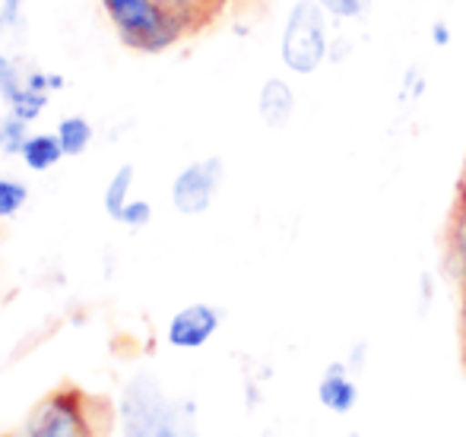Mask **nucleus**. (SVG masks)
I'll return each instance as SVG.
<instances>
[{
	"mask_svg": "<svg viewBox=\"0 0 466 437\" xmlns=\"http://www.w3.org/2000/svg\"><path fill=\"white\" fill-rule=\"evenodd\" d=\"M117 409L76 383L45 393L16 428L0 437H111Z\"/></svg>",
	"mask_w": 466,
	"mask_h": 437,
	"instance_id": "obj_1",
	"label": "nucleus"
},
{
	"mask_svg": "<svg viewBox=\"0 0 466 437\" xmlns=\"http://www.w3.org/2000/svg\"><path fill=\"white\" fill-rule=\"evenodd\" d=\"M117 422L121 437H200L194 406L168 396L159 377L149 371H140L124 383Z\"/></svg>",
	"mask_w": 466,
	"mask_h": 437,
	"instance_id": "obj_2",
	"label": "nucleus"
},
{
	"mask_svg": "<svg viewBox=\"0 0 466 437\" xmlns=\"http://www.w3.org/2000/svg\"><path fill=\"white\" fill-rule=\"evenodd\" d=\"M117 42L137 55H166L190 35V25L166 0H98Z\"/></svg>",
	"mask_w": 466,
	"mask_h": 437,
	"instance_id": "obj_3",
	"label": "nucleus"
},
{
	"mask_svg": "<svg viewBox=\"0 0 466 437\" xmlns=\"http://www.w3.org/2000/svg\"><path fill=\"white\" fill-rule=\"evenodd\" d=\"M279 61L289 74L311 76L330 61V16L318 0H295L282 19Z\"/></svg>",
	"mask_w": 466,
	"mask_h": 437,
	"instance_id": "obj_4",
	"label": "nucleus"
},
{
	"mask_svg": "<svg viewBox=\"0 0 466 437\" xmlns=\"http://www.w3.org/2000/svg\"><path fill=\"white\" fill-rule=\"evenodd\" d=\"M226 181V162L219 155H203L194 159L175 174L172 181V206L178 216H203L213 206Z\"/></svg>",
	"mask_w": 466,
	"mask_h": 437,
	"instance_id": "obj_5",
	"label": "nucleus"
},
{
	"mask_svg": "<svg viewBox=\"0 0 466 437\" xmlns=\"http://www.w3.org/2000/svg\"><path fill=\"white\" fill-rule=\"evenodd\" d=\"M222 327V311L209 302H194L175 311L166 327V343L181 352H197L209 343Z\"/></svg>",
	"mask_w": 466,
	"mask_h": 437,
	"instance_id": "obj_6",
	"label": "nucleus"
},
{
	"mask_svg": "<svg viewBox=\"0 0 466 437\" xmlns=\"http://www.w3.org/2000/svg\"><path fill=\"white\" fill-rule=\"evenodd\" d=\"M318 400L324 409L337 415H346L356 409L359 402V383H356V374L346 362H333L324 368L318 381Z\"/></svg>",
	"mask_w": 466,
	"mask_h": 437,
	"instance_id": "obj_7",
	"label": "nucleus"
},
{
	"mask_svg": "<svg viewBox=\"0 0 466 437\" xmlns=\"http://www.w3.org/2000/svg\"><path fill=\"white\" fill-rule=\"evenodd\" d=\"M295 105H299V99H295L292 83L282 80V76L264 80V86H260V93H258V117L267 127L270 130L286 127L295 117Z\"/></svg>",
	"mask_w": 466,
	"mask_h": 437,
	"instance_id": "obj_8",
	"label": "nucleus"
},
{
	"mask_svg": "<svg viewBox=\"0 0 466 437\" xmlns=\"http://www.w3.org/2000/svg\"><path fill=\"white\" fill-rule=\"evenodd\" d=\"M444 270L457 285H466V197H457L444 228Z\"/></svg>",
	"mask_w": 466,
	"mask_h": 437,
	"instance_id": "obj_9",
	"label": "nucleus"
},
{
	"mask_svg": "<svg viewBox=\"0 0 466 437\" xmlns=\"http://www.w3.org/2000/svg\"><path fill=\"white\" fill-rule=\"evenodd\" d=\"M19 159H23V165L29 168V172L45 174V172H51V168L61 165L67 155H64L61 143H57L55 130H51V134H32L29 140H25Z\"/></svg>",
	"mask_w": 466,
	"mask_h": 437,
	"instance_id": "obj_10",
	"label": "nucleus"
},
{
	"mask_svg": "<svg viewBox=\"0 0 466 437\" xmlns=\"http://www.w3.org/2000/svg\"><path fill=\"white\" fill-rule=\"evenodd\" d=\"M55 136H57V143H61L64 155H67V159H76V155H83L89 146H93L96 127H93V121H89V117L67 114V117H61V121H57Z\"/></svg>",
	"mask_w": 466,
	"mask_h": 437,
	"instance_id": "obj_11",
	"label": "nucleus"
},
{
	"mask_svg": "<svg viewBox=\"0 0 466 437\" xmlns=\"http://www.w3.org/2000/svg\"><path fill=\"white\" fill-rule=\"evenodd\" d=\"M4 102V108L6 111H13L16 117H23L25 124H35L38 117L48 111V102H51V95L48 93H42V89H35L29 80L23 76V83H19L16 89H13L6 99H0Z\"/></svg>",
	"mask_w": 466,
	"mask_h": 437,
	"instance_id": "obj_12",
	"label": "nucleus"
},
{
	"mask_svg": "<svg viewBox=\"0 0 466 437\" xmlns=\"http://www.w3.org/2000/svg\"><path fill=\"white\" fill-rule=\"evenodd\" d=\"M134 178H137V172H134L130 162L127 165H121L108 178V184H105V191H102V206H105V213H108V219L117 222L121 210L134 200Z\"/></svg>",
	"mask_w": 466,
	"mask_h": 437,
	"instance_id": "obj_13",
	"label": "nucleus"
},
{
	"mask_svg": "<svg viewBox=\"0 0 466 437\" xmlns=\"http://www.w3.org/2000/svg\"><path fill=\"white\" fill-rule=\"evenodd\" d=\"M29 204V184L10 174H0V222L16 219Z\"/></svg>",
	"mask_w": 466,
	"mask_h": 437,
	"instance_id": "obj_14",
	"label": "nucleus"
},
{
	"mask_svg": "<svg viewBox=\"0 0 466 437\" xmlns=\"http://www.w3.org/2000/svg\"><path fill=\"white\" fill-rule=\"evenodd\" d=\"M29 136V124L23 117H16L13 111L0 114V155H19Z\"/></svg>",
	"mask_w": 466,
	"mask_h": 437,
	"instance_id": "obj_15",
	"label": "nucleus"
},
{
	"mask_svg": "<svg viewBox=\"0 0 466 437\" xmlns=\"http://www.w3.org/2000/svg\"><path fill=\"white\" fill-rule=\"evenodd\" d=\"M318 4L333 23H362L374 10V0H318Z\"/></svg>",
	"mask_w": 466,
	"mask_h": 437,
	"instance_id": "obj_16",
	"label": "nucleus"
},
{
	"mask_svg": "<svg viewBox=\"0 0 466 437\" xmlns=\"http://www.w3.org/2000/svg\"><path fill=\"white\" fill-rule=\"evenodd\" d=\"M425 89H429V83H425L422 67H416V64H412V67H406L403 80H400V102H403V105H410V102L416 105V102L425 95Z\"/></svg>",
	"mask_w": 466,
	"mask_h": 437,
	"instance_id": "obj_17",
	"label": "nucleus"
},
{
	"mask_svg": "<svg viewBox=\"0 0 466 437\" xmlns=\"http://www.w3.org/2000/svg\"><path fill=\"white\" fill-rule=\"evenodd\" d=\"M149 222H153V204L149 200H130L127 206L121 210V216H117V225H124V228H147Z\"/></svg>",
	"mask_w": 466,
	"mask_h": 437,
	"instance_id": "obj_18",
	"label": "nucleus"
},
{
	"mask_svg": "<svg viewBox=\"0 0 466 437\" xmlns=\"http://www.w3.org/2000/svg\"><path fill=\"white\" fill-rule=\"evenodd\" d=\"M25 0H0V35H13L23 29Z\"/></svg>",
	"mask_w": 466,
	"mask_h": 437,
	"instance_id": "obj_19",
	"label": "nucleus"
},
{
	"mask_svg": "<svg viewBox=\"0 0 466 437\" xmlns=\"http://www.w3.org/2000/svg\"><path fill=\"white\" fill-rule=\"evenodd\" d=\"M23 76H25V70L16 64V57L0 51V99H6V95L16 89L19 83H23Z\"/></svg>",
	"mask_w": 466,
	"mask_h": 437,
	"instance_id": "obj_20",
	"label": "nucleus"
},
{
	"mask_svg": "<svg viewBox=\"0 0 466 437\" xmlns=\"http://www.w3.org/2000/svg\"><path fill=\"white\" fill-rule=\"evenodd\" d=\"M429 38L435 48H451V42H454V29H451L448 19H435L429 29Z\"/></svg>",
	"mask_w": 466,
	"mask_h": 437,
	"instance_id": "obj_21",
	"label": "nucleus"
},
{
	"mask_svg": "<svg viewBox=\"0 0 466 437\" xmlns=\"http://www.w3.org/2000/svg\"><path fill=\"white\" fill-rule=\"evenodd\" d=\"M463 292V311H461V343H463V364H466V285H461Z\"/></svg>",
	"mask_w": 466,
	"mask_h": 437,
	"instance_id": "obj_22",
	"label": "nucleus"
},
{
	"mask_svg": "<svg viewBox=\"0 0 466 437\" xmlns=\"http://www.w3.org/2000/svg\"><path fill=\"white\" fill-rule=\"evenodd\" d=\"M457 197H466V162H463V172H461V181H457Z\"/></svg>",
	"mask_w": 466,
	"mask_h": 437,
	"instance_id": "obj_23",
	"label": "nucleus"
},
{
	"mask_svg": "<svg viewBox=\"0 0 466 437\" xmlns=\"http://www.w3.org/2000/svg\"><path fill=\"white\" fill-rule=\"evenodd\" d=\"M346 437H362V434H359V432H350V434H346Z\"/></svg>",
	"mask_w": 466,
	"mask_h": 437,
	"instance_id": "obj_24",
	"label": "nucleus"
}]
</instances>
